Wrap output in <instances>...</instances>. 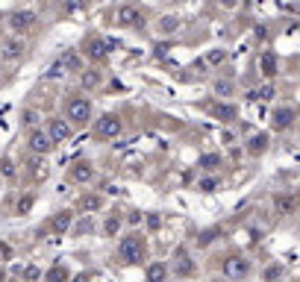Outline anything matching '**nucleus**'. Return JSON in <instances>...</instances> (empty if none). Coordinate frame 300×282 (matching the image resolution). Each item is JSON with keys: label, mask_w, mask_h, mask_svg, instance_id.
<instances>
[{"label": "nucleus", "mask_w": 300, "mask_h": 282, "mask_svg": "<svg viewBox=\"0 0 300 282\" xmlns=\"http://www.w3.org/2000/svg\"><path fill=\"white\" fill-rule=\"evenodd\" d=\"M144 256H147V244H144V238H141L138 232L121 238V244H118V259H121L124 265H138V262H144Z\"/></svg>", "instance_id": "1"}, {"label": "nucleus", "mask_w": 300, "mask_h": 282, "mask_svg": "<svg viewBox=\"0 0 300 282\" xmlns=\"http://www.w3.org/2000/svg\"><path fill=\"white\" fill-rule=\"evenodd\" d=\"M65 121L71 127H85L91 121V103L85 97H68L65 100Z\"/></svg>", "instance_id": "2"}, {"label": "nucleus", "mask_w": 300, "mask_h": 282, "mask_svg": "<svg viewBox=\"0 0 300 282\" xmlns=\"http://www.w3.org/2000/svg\"><path fill=\"white\" fill-rule=\"evenodd\" d=\"M221 268H224V277L233 280V282L250 277V259H245V256H227Z\"/></svg>", "instance_id": "3"}, {"label": "nucleus", "mask_w": 300, "mask_h": 282, "mask_svg": "<svg viewBox=\"0 0 300 282\" xmlns=\"http://www.w3.org/2000/svg\"><path fill=\"white\" fill-rule=\"evenodd\" d=\"M115 21H118V26H124V29H141V26H144V12L136 9V6H121V9L115 12Z\"/></svg>", "instance_id": "4"}, {"label": "nucleus", "mask_w": 300, "mask_h": 282, "mask_svg": "<svg viewBox=\"0 0 300 282\" xmlns=\"http://www.w3.org/2000/svg\"><path fill=\"white\" fill-rule=\"evenodd\" d=\"M94 129H97V135H103V138H118L121 135V129H124V124H121V118L118 115H100L97 118V124H94Z\"/></svg>", "instance_id": "5"}, {"label": "nucleus", "mask_w": 300, "mask_h": 282, "mask_svg": "<svg viewBox=\"0 0 300 282\" xmlns=\"http://www.w3.org/2000/svg\"><path fill=\"white\" fill-rule=\"evenodd\" d=\"M298 121V106H280V109H274V115H271V127L274 129H289L292 124Z\"/></svg>", "instance_id": "6"}, {"label": "nucleus", "mask_w": 300, "mask_h": 282, "mask_svg": "<svg viewBox=\"0 0 300 282\" xmlns=\"http://www.w3.org/2000/svg\"><path fill=\"white\" fill-rule=\"evenodd\" d=\"M47 135L53 138V144H59V141H68V138L74 135V127H71L65 118H53V121H50V127H47Z\"/></svg>", "instance_id": "7"}, {"label": "nucleus", "mask_w": 300, "mask_h": 282, "mask_svg": "<svg viewBox=\"0 0 300 282\" xmlns=\"http://www.w3.org/2000/svg\"><path fill=\"white\" fill-rule=\"evenodd\" d=\"M29 150L38 153V156H44V153L53 150V138H50L44 129H32V132H29Z\"/></svg>", "instance_id": "8"}, {"label": "nucleus", "mask_w": 300, "mask_h": 282, "mask_svg": "<svg viewBox=\"0 0 300 282\" xmlns=\"http://www.w3.org/2000/svg\"><path fill=\"white\" fill-rule=\"evenodd\" d=\"M71 224H74V212H68V209H62V212H56V215L50 218V224H47V230H50L53 235H65V232L71 230Z\"/></svg>", "instance_id": "9"}, {"label": "nucleus", "mask_w": 300, "mask_h": 282, "mask_svg": "<svg viewBox=\"0 0 300 282\" xmlns=\"http://www.w3.org/2000/svg\"><path fill=\"white\" fill-rule=\"evenodd\" d=\"M91 177H94V165L91 162H74L71 165V171H68V179L71 182H91Z\"/></svg>", "instance_id": "10"}, {"label": "nucleus", "mask_w": 300, "mask_h": 282, "mask_svg": "<svg viewBox=\"0 0 300 282\" xmlns=\"http://www.w3.org/2000/svg\"><path fill=\"white\" fill-rule=\"evenodd\" d=\"M32 24H35V15H32V12H27V9H24V12H12V15H9V29H12V32H27Z\"/></svg>", "instance_id": "11"}, {"label": "nucleus", "mask_w": 300, "mask_h": 282, "mask_svg": "<svg viewBox=\"0 0 300 282\" xmlns=\"http://www.w3.org/2000/svg\"><path fill=\"white\" fill-rule=\"evenodd\" d=\"M209 115H212V118H218L221 124H230V121H236L239 109H236L233 103H209Z\"/></svg>", "instance_id": "12"}, {"label": "nucleus", "mask_w": 300, "mask_h": 282, "mask_svg": "<svg viewBox=\"0 0 300 282\" xmlns=\"http://www.w3.org/2000/svg\"><path fill=\"white\" fill-rule=\"evenodd\" d=\"M245 150H247L250 156H262V153L268 150V132H253V135L247 138Z\"/></svg>", "instance_id": "13"}, {"label": "nucleus", "mask_w": 300, "mask_h": 282, "mask_svg": "<svg viewBox=\"0 0 300 282\" xmlns=\"http://www.w3.org/2000/svg\"><path fill=\"white\" fill-rule=\"evenodd\" d=\"M106 53H109V44H106V41H100V38L85 41V56H88V59L103 62V59H106Z\"/></svg>", "instance_id": "14"}, {"label": "nucleus", "mask_w": 300, "mask_h": 282, "mask_svg": "<svg viewBox=\"0 0 300 282\" xmlns=\"http://www.w3.org/2000/svg\"><path fill=\"white\" fill-rule=\"evenodd\" d=\"M274 209H277V215H292V212H298V197L295 194H277Z\"/></svg>", "instance_id": "15"}, {"label": "nucleus", "mask_w": 300, "mask_h": 282, "mask_svg": "<svg viewBox=\"0 0 300 282\" xmlns=\"http://www.w3.org/2000/svg\"><path fill=\"white\" fill-rule=\"evenodd\" d=\"M174 274H177V277H194V274H197V265L191 262V256H180V259L174 262Z\"/></svg>", "instance_id": "16"}, {"label": "nucleus", "mask_w": 300, "mask_h": 282, "mask_svg": "<svg viewBox=\"0 0 300 282\" xmlns=\"http://www.w3.org/2000/svg\"><path fill=\"white\" fill-rule=\"evenodd\" d=\"M21 56H24V41L12 38V41L3 44V59H6V62H15V59H21Z\"/></svg>", "instance_id": "17"}, {"label": "nucleus", "mask_w": 300, "mask_h": 282, "mask_svg": "<svg viewBox=\"0 0 300 282\" xmlns=\"http://www.w3.org/2000/svg\"><path fill=\"white\" fill-rule=\"evenodd\" d=\"M165 280H168V265L165 262L147 265V282H165Z\"/></svg>", "instance_id": "18"}, {"label": "nucleus", "mask_w": 300, "mask_h": 282, "mask_svg": "<svg viewBox=\"0 0 300 282\" xmlns=\"http://www.w3.org/2000/svg\"><path fill=\"white\" fill-rule=\"evenodd\" d=\"M80 209H82V212H97V209H103V197H100V194H85V197L80 200Z\"/></svg>", "instance_id": "19"}, {"label": "nucleus", "mask_w": 300, "mask_h": 282, "mask_svg": "<svg viewBox=\"0 0 300 282\" xmlns=\"http://www.w3.org/2000/svg\"><path fill=\"white\" fill-rule=\"evenodd\" d=\"M177 29H180V18L165 15V18L159 21V32H162V35H171V32H177Z\"/></svg>", "instance_id": "20"}, {"label": "nucleus", "mask_w": 300, "mask_h": 282, "mask_svg": "<svg viewBox=\"0 0 300 282\" xmlns=\"http://www.w3.org/2000/svg\"><path fill=\"white\" fill-rule=\"evenodd\" d=\"M59 65L68 68V71H82V56H80V53H65Z\"/></svg>", "instance_id": "21"}, {"label": "nucleus", "mask_w": 300, "mask_h": 282, "mask_svg": "<svg viewBox=\"0 0 300 282\" xmlns=\"http://www.w3.org/2000/svg\"><path fill=\"white\" fill-rule=\"evenodd\" d=\"M44 282H68V268H62V265H53V268L44 274Z\"/></svg>", "instance_id": "22"}, {"label": "nucleus", "mask_w": 300, "mask_h": 282, "mask_svg": "<svg viewBox=\"0 0 300 282\" xmlns=\"http://www.w3.org/2000/svg\"><path fill=\"white\" fill-rule=\"evenodd\" d=\"M197 188H200L203 194H212V191L221 188V179H218V177H203V179L197 182Z\"/></svg>", "instance_id": "23"}, {"label": "nucleus", "mask_w": 300, "mask_h": 282, "mask_svg": "<svg viewBox=\"0 0 300 282\" xmlns=\"http://www.w3.org/2000/svg\"><path fill=\"white\" fill-rule=\"evenodd\" d=\"M35 206V197L32 194H24V197H18V203H15V212L18 215H29V209Z\"/></svg>", "instance_id": "24"}, {"label": "nucleus", "mask_w": 300, "mask_h": 282, "mask_svg": "<svg viewBox=\"0 0 300 282\" xmlns=\"http://www.w3.org/2000/svg\"><path fill=\"white\" fill-rule=\"evenodd\" d=\"M218 235H221V227H209V230H203V232L197 235V244H200V247H206V244H212Z\"/></svg>", "instance_id": "25"}, {"label": "nucleus", "mask_w": 300, "mask_h": 282, "mask_svg": "<svg viewBox=\"0 0 300 282\" xmlns=\"http://www.w3.org/2000/svg\"><path fill=\"white\" fill-rule=\"evenodd\" d=\"M262 74H265V77H274V74H277V56H274V53H265V56H262Z\"/></svg>", "instance_id": "26"}, {"label": "nucleus", "mask_w": 300, "mask_h": 282, "mask_svg": "<svg viewBox=\"0 0 300 282\" xmlns=\"http://www.w3.org/2000/svg\"><path fill=\"white\" fill-rule=\"evenodd\" d=\"M97 85H100V74H97V71H82V88L91 91V88H97Z\"/></svg>", "instance_id": "27"}, {"label": "nucleus", "mask_w": 300, "mask_h": 282, "mask_svg": "<svg viewBox=\"0 0 300 282\" xmlns=\"http://www.w3.org/2000/svg\"><path fill=\"white\" fill-rule=\"evenodd\" d=\"M118 230H121V218H118V215H109V218H106V224H103V232H106L109 238H115V235H118Z\"/></svg>", "instance_id": "28"}, {"label": "nucleus", "mask_w": 300, "mask_h": 282, "mask_svg": "<svg viewBox=\"0 0 300 282\" xmlns=\"http://www.w3.org/2000/svg\"><path fill=\"white\" fill-rule=\"evenodd\" d=\"M203 171H215L218 165H221V156L218 153H209V156H200V162H197Z\"/></svg>", "instance_id": "29"}, {"label": "nucleus", "mask_w": 300, "mask_h": 282, "mask_svg": "<svg viewBox=\"0 0 300 282\" xmlns=\"http://www.w3.org/2000/svg\"><path fill=\"white\" fill-rule=\"evenodd\" d=\"M250 97H253V100H271V97H274V85H259V88L250 91Z\"/></svg>", "instance_id": "30"}, {"label": "nucleus", "mask_w": 300, "mask_h": 282, "mask_svg": "<svg viewBox=\"0 0 300 282\" xmlns=\"http://www.w3.org/2000/svg\"><path fill=\"white\" fill-rule=\"evenodd\" d=\"M212 88H215V94L227 97V94H233V88H236V85H233V79H218V82H215Z\"/></svg>", "instance_id": "31"}, {"label": "nucleus", "mask_w": 300, "mask_h": 282, "mask_svg": "<svg viewBox=\"0 0 300 282\" xmlns=\"http://www.w3.org/2000/svg\"><path fill=\"white\" fill-rule=\"evenodd\" d=\"M21 121H24V127H35V124H38V112H35V109H27Z\"/></svg>", "instance_id": "32"}, {"label": "nucleus", "mask_w": 300, "mask_h": 282, "mask_svg": "<svg viewBox=\"0 0 300 282\" xmlns=\"http://www.w3.org/2000/svg\"><path fill=\"white\" fill-rule=\"evenodd\" d=\"M277 277H283V265H271V268L265 271V282H274Z\"/></svg>", "instance_id": "33"}, {"label": "nucleus", "mask_w": 300, "mask_h": 282, "mask_svg": "<svg viewBox=\"0 0 300 282\" xmlns=\"http://www.w3.org/2000/svg\"><path fill=\"white\" fill-rule=\"evenodd\" d=\"M224 59H227V53H224V50H215V53H209V56H206V62H209V65H221Z\"/></svg>", "instance_id": "34"}, {"label": "nucleus", "mask_w": 300, "mask_h": 282, "mask_svg": "<svg viewBox=\"0 0 300 282\" xmlns=\"http://www.w3.org/2000/svg\"><path fill=\"white\" fill-rule=\"evenodd\" d=\"M0 174H3V177H15V165H12L9 159H3V162H0Z\"/></svg>", "instance_id": "35"}, {"label": "nucleus", "mask_w": 300, "mask_h": 282, "mask_svg": "<svg viewBox=\"0 0 300 282\" xmlns=\"http://www.w3.org/2000/svg\"><path fill=\"white\" fill-rule=\"evenodd\" d=\"M6 259H12V247L6 241H0V262H6Z\"/></svg>", "instance_id": "36"}, {"label": "nucleus", "mask_w": 300, "mask_h": 282, "mask_svg": "<svg viewBox=\"0 0 300 282\" xmlns=\"http://www.w3.org/2000/svg\"><path fill=\"white\" fill-rule=\"evenodd\" d=\"M24 277H27L29 282H35L38 277H41V271H38V268H27V271H24Z\"/></svg>", "instance_id": "37"}, {"label": "nucleus", "mask_w": 300, "mask_h": 282, "mask_svg": "<svg viewBox=\"0 0 300 282\" xmlns=\"http://www.w3.org/2000/svg\"><path fill=\"white\" fill-rule=\"evenodd\" d=\"M159 224H162L159 215H147V227H150V230H159Z\"/></svg>", "instance_id": "38"}, {"label": "nucleus", "mask_w": 300, "mask_h": 282, "mask_svg": "<svg viewBox=\"0 0 300 282\" xmlns=\"http://www.w3.org/2000/svg\"><path fill=\"white\" fill-rule=\"evenodd\" d=\"M127 221H130V224H141V212H133V215H130Z\"/></svg>", "instance_id": "39"}, {"label": "nucleus", "mask_w": 300, "mask_h": 282, "mask_svg": "<svg viewBox=\"0 0 300 282\" xmlns=\"http://www.w3.org/2000/svg\"><path fill=\"white\" fill-rule=\"evenodd\" d=\"M218 3H221L224 9H233V6H239V0H218Z\"/></svg>", "instance_id": "40"}, {"label": "nucleus", "mask_w": 300, "mask_h": 282, "mask_svg": "<svg viewBox=\"0 0 300 282\" xmlns=\"http://www.w3.org/2000/svg\"><path fill=\"white\" fill-rule=\"evenodd\" d=\"M74 282H88V277H85V274H80V277H74Z\"/></svg>", "instance_id": "41"}, {"label": "nucleus", "mask_w": 300, "mask_h": 282, "mask_svg": "<svg viewBox=\"0 0 300 282\" xmlns=\"http://www.w3.org/2000/svg\"><path fill=\"white\" fill-rule=\"evenodd\" d=\"M212 282H224V280H212Z\"/></svg>", "instance_id": "42"}]
</instances>
